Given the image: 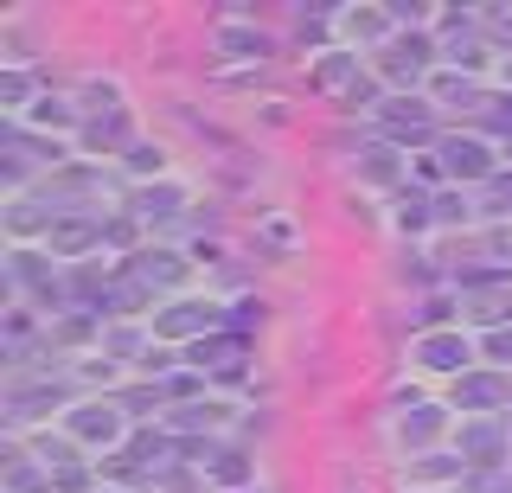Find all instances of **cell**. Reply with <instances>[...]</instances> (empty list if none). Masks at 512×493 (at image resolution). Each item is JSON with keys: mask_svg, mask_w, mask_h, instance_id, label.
I'll list each match as a JSON object with an SVG mask.
<instances>
[{"mask_svg": "<svg viewBox=\"0 0 512 493\" xmlns=\"http://www.w3.org/2000/svg\"><path fill=\"white\" fill-rule=\"evenodd\" d=\"M7 295L26 308H71V269H58V257L45 244H13L7 250Z\"/></svg>", "mask_w": 512, "mask_h": 493, "instance_id": "6da1fadb", "label": "cell"}, {"mask_svg": "<svg viewBox=\"0 0 512 493\" xmlns=\"http://www.w3.org/2000/svg\"><path fill=\"white\" fill-rule=\"evenodd\" d=\"M378 58V84L391 90V97H416V84H429V77L442 71V39L429 33V26H410V33H397Z\"/></svg>", "mask_w": 512, "mask_h": 493, "instance_id": "7a4b0ae2", "label": "cell"}, {"mask_svg": "<svg viewBox=\"0 0 512 493\" xmlns=\"http://www.w3.org/2000/svg\"><path fill=\"white\" fill-rule=\"evenodd\" d=\"M77 109H84V129H77V148L84 154H122L135 148V116H128V109L116 103V90L109 84H84V97H77Z\"/></svg>", "mask_w": 512, "mask_h": 493, "instance_id": "3957f363", "label": "cell"}, {"mask_svg": "<svg viewBox=\"0 0 512 493\" xmlns=\"http://www.w3.org/2000/svg\"><path fill=\"white\" fill-rule=\"evenodd\" d=\"M64 436L77 442V449H103L116 455L135 429H128V410L116 404V397H90V404H71L64 410Z\"/></svg>", "mask_w": 512, "mask_h": 493, "instance_id": "277c9868", "label": "cell"}, {"mask_svg": "<svg viewBox=\"0 0 512 493\" xmlns=\"http://www.w3.org/2000/svg\"><path fill=\"white\" fill-rule=\"evenodd\" d=\"M474 359H480V340H474L468 327L423 333V340L410 346V365H416V372H429V378H448V385H455L461 372H474Z\"/></svg>", "mask_w": 512, "mask_h": 493, "instance_id": "5b68a950", "label": "cell"}, {"mask_svg": "<svg viewBox=\"0 0 512 493\" xmlns=\"http://www.w3.org/2000/svg\"><path fill=\"white\" fill-rule=\"evenodd\" d=\"M436 161H442V173L461 186V193H474V186H487L493 173H500V148H493L480 129H468V135H442Z\"/></svg>", "mask_w": 512, "mask_h": 493, "instance_id": "8992f818", "label": "cell"}, {"mask_svg": "<svg viewBox=\"0 0 512 493\" xmlns=\"http://www.w3.org/2000/svg\"><path fill=\"white\" fill-rule=\"evenodd\" d=\"M436 116L442 109L429 103V97H384L378 109V141H391V148H423V141H436L442 148V135H436Z\"/></svg>", "mask_w": 512, "mask_h": 493, "instance_id": "52a82bcc", "label": "cell"}, {"mask_svg": "<svg viewBox=\"0 0 512 493\" xmlns=\"http://www.w3.org/2000/svg\"><path fill=\"white\" fill-rule=\"evenodd\" d=\"M135 289H148V295H167V301H180V289L192 282V263L180 257V250H167V244H141L135 257H122L116 263Z\"/></svg>", "mask_w": 512, "mask_h": 493, "instance_id": "ba28073f", "label": "cell"}, {"mask_svg": "<svg viewBox=\"0 0 512 493\" xmlns=\"http://www.w3.org/2000/svg\"><path fill=\"white\" fill-rule=\"evenodd\" d=\"M154 340L160 346H199V340H212V333L224 327V301H167V308L154 314Z\"/></svg>", "mask_w": 512, "mask_h": 493, "instance_id": "9c48e42d", "label": "cell"}, {"mask_svg": "<svg viewBox=\"0 0 512 493\" xmlns=\"http://www.w3.org/2000/svg\"><path fill=\"white\" fill-rule=\"evenodd\" d=\"M455 455L468 461V474H500L512 461V423H500V417H461Z\"/></svg>", "mask_w": 512, "mask_h": 493, "instance_id": "30bf717a", "label": "cell"}, {"mask_svg": "<svg viewBox=\"0 0 512 493\" xmlns=\"http://www.w3.org/2000/svg\"><path fill=\"white\" fill-rule=\"evenodd\" d=\"M186 365H192V372H205L212 385H237V378L250 372V340H244V333H231V327H218L212 340L186 346Z\"/></svg>", "mask_w": 512, "mask_h": 493, "instance_id": "8fae6325", "label": "cell"}, {"mask_svg": "<svg viewBox=\"0 0 512 493\" xmlns=\"http://www.w3.org/2000/svg\"><path fill=\"white\" fill-rule=\"evenodd\" d=\"M506 404H512V378L493 372V365H474L448 385V410H461V417H500Z\"/></svg>", "mask_w": 512, "mask_h": 493, "instance_id": "7c38bea8", "label": "cell"}, {"mask_svg": "<svg viewBox=\"0 0 512 493\" xmlns=\"http://www.w3.org/2000/svg\"><path fill=\"white\" fill-rule=\"evenodd\" d=\"M45 250L52 257H84L90 263V250H103V212H64L52 237H45Z\"/></svg>", "mask_w": 512, "mask_h": 493, "instance_id": "4fadbf2b", "label": "cell"}, {"mask_svg": "<svg viewBox=\"0 0 512 493\" xmlns=\"http://www.w3.org/2000/svg\"><path fill=\"white\" fill-rule=\"evenodd\" d=\"M58 404H64V378H13L7 385V423L52 417Z\"/></svg>", "mask_w": 512, "mask_h": 493, "instance_id": "5bb4252c", "label": "cell"}, {"mask_svg": "<svg viewBox=\"0 0 512 493\" xmlns=\"http://www.w3.org/2000/svg\"><path fill=\"white\" fill-rule=\"evenodd\" d=\"M442 436H448V404H410V410H397V442H404L410 455L442 449Z\"/></svg>", "mask_w": 512, "mask_h": 493, "instance_id": "9a60e30c", "label": "cell"}, {"mask_svg": "<svg viewBox=\"0 0 512 493\" xmlns=\"http://www.w3.org/2000/svg\"><path fill=\"white\" fill-rule=\"evenodd\" d=\"M52 225H58V205L52 199H39V193H13L7 199V237L13 244H32V237H52Z\"/></svg>", "mask_w": 512, "mask_h": 493, "instance_id": "2e32d148", "label": "cell"}, {"mask_svg": "<svg viewBox=\"0 0 512 493\" xmlns=\"http://www.w3.org/2000/svg\"><path fill=\"white\" fill-rule=\"evenodd\" d=\"M186 212L192 205H186V193L173 180H154V186H141V193L128 199V218H135V225H180Z\"/></svg>", "mask_w": 512, "mask_h": 493, "instance_id": "e0dca14e", "label": "cell"}, {"mask_svg": "<svg viewBox=\"0 0 512 493\" xmlns=\"http://www.w3.org/2000/svg\"><path fill=\"white\" fill-rule=\"evenodd\" d=\"M352 173H359V186H391V193H404V148L372 141V148L352 154Z\"/></svg>", "mask_w": 512, "mask_h": 493, "instance_id": "ac0fdd59", "label": "cell"}, {"mask_svg": "<svg viewBox=\"0 0 512 493\" xmlns=\"http://www.w3.org/2000/svg\"><path fill=\"white\" fill-rule=\"evenodd\" d=\"M429 103H436V109H480V103H487V90H480V77L442 65L436 77H429Z\"/></svg>", "mask_w": 512, "mask_h": 493, "instance_id": "d6986e66", "label": "cell"}, {"mask_svg": "<svg viewBox=\"0 0 512 493\" xmlns=\"http://www.w3.org/2000/svg\"><path fill=\"white\" fill-rule=\"evenodd\" d=\"M250 474H256L250 449H231V442H218L212 461H205V481H212L218 493H244V487H250Z\"/></svg>", "mask_w": 512, "mask_h": 493, "instance_id": "ffe728a7", "label": "cell"}, {"mask_svg": "<svg viewBox=\"0 0 512 493\" xmlns=\"http://www.w3.org/2000/svg\"><path fill=\"white\" fill-rule=\"evenodd\" d=\"M231 417V404H218V397H199V404H180V410H167V423L160 429H173V436H205L212 442V429Z\"/></svg>", "mask_w": 512, "mask_h": 493, "instance_id": "44dd1931", "label": "cell"}, {"mask_svg": "<svg viewBox=\"0 0 512 493\" xmlns=\"http://www.w3.org/2000/svg\"><path fill=\"white\" fill-rule=\"evenodd\" d=\"M346 39H352V45H372V52H384V45L397 39L391 7H346Z\"/></svg>", "mask_w": 512, "mask_h": 493, "instance_id": "7402d4cb", "label": "cell"}, {"mask_svg": "<svg viewBox=\"0 0 512 493\" xmlns=\"http://www.w3.org/2000/svg\"><path fill=\"white\" fill-rule=\"evenodd\" d=\"M314 84H320V90H340V97H352V90L372 84V77H365L359 52H327V58L314 65Z\"/></svg>", "mask_w": 512, "mask_h": 493, "instance_id": "603a6c76", "label": "cell"}, {"mask_svg": "<svg viewBox=\"0 0 512 493\" xmlns=\"http://www.w3.org/2000/svg\"><path fill=\"white\" fill-rule=\"evenodd\" d=\"M218 52H224V58H250V65H263V58L276 52V39H269L263 26H237V20H231V26H218Z\"/></svg>", "mask_w": 512, "mask_h": 493, "instance_id": "cb8c5ba5", "label": "cell"}, {"mask_svg": "<svg viewBox=\"0 0 512 493\" xmlns=\"http://www.w3.org/2000/svg\"><path fill=\"white\" fill-rule=\"evenodd\" d=\"M404 474H410V481L429 493V487L455 481V474H468V461H461L455 449H429V455H410V468H404Z\"/></svg>", "mask_w": 512, "mask_h": 493, "instance_id": "d4e9b609", "label": "cell"}, {"mask_svg": "<svg viewBox=\"0 0 512 493\" xmlns=\"http://www.w3.org/2000/svg\"><path fill=\"white\" fill-rule=\"evenodd\" d=\"M148 346H154V327H135V321H109L103 327V359H148Z\"/></svg>", "mask_w": 512, "mask_h": 493, "instance_id": "484cf974", "label": "cell"}, {"mask_svg": "<svg viewBox=\"0 0 512 493\" xmlns=\"http://www.w3.org/2000/svg\"><path fill=\"white\" fill-rule=\"evenodd\" d=\"M32 455H39L52 474H64V468H84V449H77L71 436H52V429H39V436H32Z\"/></svg>", "mask_w": 512, "mask_h": 493, "instance_id": "4316f807", "label": "cell"}, {"mask_svg": "<svg viewBox=\"0 0 512 493\" xmlns=\"http://www.w3.org/2000/svg\"><path fill=\"white\" fill-rule=\"evenodd\" d=\"M26 122H32V129H84V109H77L71 97H39Z\"/></svg>", "mask_w": 512, "mask_h": 493, "instance_id": "83f0119b", "label": "cell"}, {"mask_svg": "<svg viewBox=\"0 0 512 493\" xmlns=\"http://www.w3.org/2000/svg\"><path fill=\"white\" fill-rule=\"evenodd\" d=\"M32 97H39V71H20V65L0 71V103H7L13 116H20V109L32 116Z\"/></svg>", "mask_w": 512, "mask_h": 493, "instance_id": "f1b7e54d", "label": "cell"}, {"mask_svg": "<svg viewBox=\"0 0 512 493\" xmlns=\"http://www.w3.org/2000/svg\"><path fill=\"white\" fill-rule=\"evenodd\" d=\"M122 167L135 173V180L154 186V180H167V148H160V141H135V148L122 154Z\"/></svg>", "mask_w": 512, "mask_h": 493, "instance_id": "f546056e", "label": "cell"}, {"mask_svg": "<svg viewBox=\"0 0 512 493\" xmlns=\"http://www.w3.org/2000/svg\"><path fill=\"white\" fill-rule=\"evenodd\" d=\"M480 218V205H474V193H455V186H442L436 193V225H448V231H461V225H474Z\"/></svg>", "mask_w": 512, "mask_h": 493, "instance_id": "4dcf8cb0", "label": "cell"}, {"mask_svg": "<svg viewBox=\"0 0 512 493\" xmlns=\"http://www.w3.org/2000/svg\"><path fill=\"white\" fill-rule=\"evenodd\" d=\"M474 205H480V218H500V212H512V167H500L487 186H474Z\"/></svg>", "mask_w": 512, "mask_h": 493, "instance_id": "1f68e13d", "label": "cell"}, {"mask_svg": "<svg viewBox=\"0 0 512 493\" xmlns=\"http://www.w3.org/2000/svg\"><path fill=\"white\" fill-rule=\"evenodd\" d=\"M474 116H480V135H487V141H493V135L512 141V90H500V97L487 90V103H480Z\"/></svg>", "mask_w": 512, "mask_h": 493, "instance_id": "d6a6232c", "label": "cell"}, {"mask_svg": "<svg viewBox=\"0 0 512 493\" xmlns=\"http://www.w3.org/2000/svg\"><path fill=\"white\" fill-rule=\"evenodd\" d=\"M224 327H231V333H244V340H250V333L263 327V301H256V295H237V301H224Z\"/></svg>", "mask_w": 512, "mask_h": 493, "instance_id": "836d02e7", "label": "cell"}, {"mask_svg": "<svg viewBox=\"0 0 512 493\" xmlns=\"http://www.w3.org/2000/svg\"><path fill=\"white\" fill-rule=\"evenodd\" d=\"M480 359H487L493 372H506V378H512V327H493V333H480Z\"/></svg>", "mask_w": 512, "mask_h": 493, "instance_id": "e575fe53", "label": "cell"}, {"mask_svg": "<svg viewBox=\"0 0 512 493\" xmlns=\"http://www.w3.org/2000/svg\"><path fill=\"white\" fill-rule=\"evenodd\" d=\"M116 404L128 410V417H148V410H160V404H167V397H160V385H135V391H122Z\"/></svg>", "mask_w": 512, "mask_h": 493, "instance_id": "d590c367", "label": "cell"}, {"mask_svg": "<svg viewBox=\"0 0 512 493\" xmlns=\"http://www.w3.org/2000/svg\"><path fill=\"white\" fill-rule=\"evenodd\" d=\"M96 481H103V474H90V468H64V474H52V493H96Z\"/></svg>", "mask_w": 512, "mask_h": 493, "instance_id": "8d00e7d4", "label": "cell"}, {"mask_svg": "<svg viewBox=\"0 0 512 493\" xmlns=\"http://www.w3.org/2000/svg\"><path fill=\"white\" fill-rule=\"evenodd\" d=\"M320 13H333V7H295V39H327V20Z\"/></svg>", "mask_w": 512, "mask_h": 493, "instance_id": "74e56055", "label": "cell"}, {"mask_svg": "<svg viewBox=\"0 0 512 493\" xmlns=\"http://www.w3.org/2000/svg\"><path fill=\"white\" fill-rule=\"evenodd\" d=\"M77 372H84V378H103V385H109V378H116L122 365H116V359H84V365H77Z\"/></svg>", "mask_w": 512, "mask_h": 493, "instance_id": "f35d334b", "label": "cell"}, {"mask_svg": "<svg viewBox=\"0 0 512 493\" xmlns=\"http://www.w3.org/2000/svg\"><path fill=\"white\" fill-rule=\"evenodd\" d=\"M474 493H512L506 474H474Z\"/></svg>", "mask_w": 512, "mask_h": 493, "instance_id": "ab89813d", "label": "cell"}, {"mask_svg": "<svg viewBox=\"0 0 512 493\" xmlns=\"http://www.w3.org/2000/svg\"><path fill=\"white\" fill-rule=\"evenodd\" d=\"M500 77H506V90H512V58H500Z\"/></svg>", "mask_w": 512, "mask_h": 493, "instance_id": "60d3db41", "label": "cell"}, {"mask_svg": "<svg viewBox=\"0 0 512 493\" xmlns=\"http://www.w3.org/2000/svg\"><path fill=\"white\" fill-rule=\"evenodd\" d=\"M244 493H256V487H244Z\"/></svg>", "mask_w": 512, "mask_h": 493, "instance_id": "b9f144b4", "label": "cell"}]
</instances>
